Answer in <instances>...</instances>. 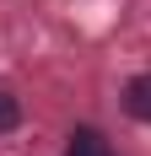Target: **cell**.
Returning <instances> with one entry per match:
<instances>
[{
	"instance_id": "obj_1",
	"label": "cell",
	"mask_w": 151,
	"mask_h": 156,
	"mask_svg": "<svg viewBox=\"0 0 151 156\" xmlns=\"http://www.w3.org/2000/svg\"><path fill=\"white\" fill-rule=\"evenodd\" d=\"M124 113L140 119V124H151V70H146V76H135L130 86H124Z\"/></svg>"
},
{
	"instance_id": "obj_2",
	"label": "cell",
	"mask_w": 151,
	"mask_h": 156,
	"mask_svg": "<svg viewBox=\"0 0 151 156\" xmlns=\"http://www.w3.org/2000/svg\"><path fill=\"white\" fill-rule=\"evenodd\" d=\"M65 156H113V151H108V140L97 135V129H76V135H70V151H65Z\"/></svg>"
},
{
	"instance_id": "obj_3",
	"label": "cell",
	"mask_w": 151,
	"mask_h": 156,
	"mask_svg": "<svg viewBox=\"0 0 151 156\" xmlns=\"http://www.w3.org/2000/svg\"><path fill=\"white\" fill-rule=\"evenodd\" d=\"M16 124H22V102H16V97L0 86V135H11Z\"/></svg>"
}]
</instances>
